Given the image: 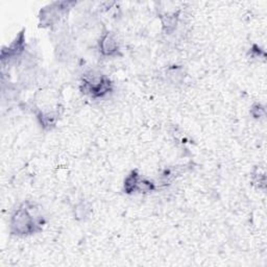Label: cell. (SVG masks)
Segmentation results:
<instances>
[{"label":"cell","instance_id":"6da1fadb","mask_svg":"<svg viewBox=\"0 0 267 267\" xmlns=\"http://www.w3.org/2000/svg\"><path fill=\"white\" fill-rule=\"evenodd\" d=\"M40 225L38 218L32 215L28 208L18 209L12 218V229L18 235H27L35 233Z\"/></svg>","mask_w":267,"mask_h":267},{"label":"cell","instance_id":"7a4b0ae2","mask_svg":"<svg viewBox=\"0 0 267 267\" xmlns=\"http://www.w3.org/2000/svg\"><path fill=\"white\" fill-rule=\"evenodd\" d=\"M100 50L106 55H112L118 50L117 40L112 33H106L100 41Z\"/></svg>","mask_w":267,"mask_h":267},{"label":"cell","instance_id":"3957f363","mask_svg":"<svg viewBox=\"0 0 267 267\" xmlns=\"http://www.w3.org/2000/svg\"><path fill=\"white\" fill-rule=\"evenodd\" d=\"M140 179L141 177L139 176V174L136 172V171H133L129 176L128 179L126 181V184H125V187H126V190L131 193L133 191H136L138 189V185H139V182H140Z\"/></svg>","mask_w":267,"mask_h":267}]
</instances>
